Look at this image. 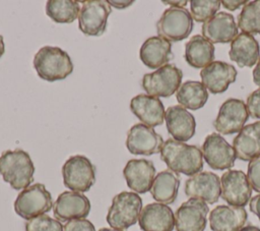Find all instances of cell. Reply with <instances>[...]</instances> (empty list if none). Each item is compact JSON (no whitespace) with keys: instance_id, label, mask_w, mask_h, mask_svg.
Masks as SVG:
<instances>
[{"instance_id":"38","label":"cell","mask_w":260,"mask_h":231,"mask_svg":"<svg viewBox=\"0 0 260 231\" xmlns=\"http://www.w3.org/2000/svg\"><path fill=\"white\" fill-rule=\"evenodd\" d=\"M249 207H250V211L257 216V218L260 221V193L253 196L250 201H249Z\"/></svg>"},{"instance_id":"28","label":"cell","mask_w":260,"mask_h":231,"mask_svg":"<svg viewBox=\"0 0 260 231\" xmlns=\"http://www.w3.org/2000/svg\"><path fill=\"white\" fill-rule=\"evenodd\" d=\"M180 177L172 170H164L157 173L152 182L150 193L154 200L164 205L173 204L178 195Z\"/></svg>"},{"instance_id":"7","label":"cell","mask_w":260,"mask_h":231,"mask_svg":"<svg viewBox=\"0 0 260 231\" xmlns=\"http://www.w3.org/2000/svg\"><path fill=\"white\" fill-rule=\"evenodd\" d=\"M193 30V18L185 7L166 9L156 22L159 37L169 42H179L189 37Z\"/></svg>"},{"instance_id":"36","label":"cell","mask_w":260,"mask_h":231,"mask_svg":"<svg viewBox=\"0 0 260 231\" xmlns=\"http://www.w3.org/2000/svg\"><path fill=\"white\" fill-rule=\"evenodd\" d=\"M64 231H95V228L86 219H76L68 221L64 225Z\"/></svg>"},{"instance_id":"20","label":"cell","mask_w":260,"mask_h":231,"mask_svg":"<svg viewBox=\"0 0 260 231\" xmlns=\"http://www.w3.org/2000/svg\"><path fill=\"white\" fill-rule=\"evenodd\" d=\"M238 24L233 14L219 11L202 25V35L212 44L233 42L239 35Z\"/></svg>"},{"instance_id":"37","label":"cell","mask_w":260,"mask_h":231,"mask_svg":"<svg viewBox=\"0 0 260 231\" xmlns=\"http://www.w3.org/2000/svg\"><path fill=\"white\" fill-rule=\"evenodd\" d=\"M248 2L246 0H222L221 1V5L228 9V10H231V11H234V10H237L239 9L240 7H244Z\"/></svg>"},{"instance_id":"14","label":"cell","mask_w":260,"mask_h":231,"mask_svg":"<svg viewBox=\"0 0 260 231\" xmlns=\"http://www.w3.org/2000/svg\"><path fill=\"white\" fill-rule=\"evenodd\" d=\"M209 208L198 198L184 201L175 213V227L177 231H204L207 223Z\"/></svg>"},{"instance_id":"11","label":"cell","mask_w":260,"mask_h":231,"mask_svg":"<svg viewBox=\"0 0 260 231\" xmlns=\"http://www.w3.org/2000/svg\"><path fill=\"white\" fill-rule=\"evenodd\" d=\"M201 152L205 162L214 170L232 168L237 158L233 146L219 133L208 134L202 143Z\"/></svg>"},{"instance_id":"32","label":"cell","mask_w":260,"mask_h":231,"mask_svg":"<svg viewBox=\"0 0 260 231\" xmlns=\"http://www.w3.org/2000/svg\"><path fill=\"white\" fill-rule=\"evenodd\" d=\"M221 6L218 0H191V16L196 22H206L214 16Z\"/></svg>"},{"instance_id":"41","label":"cell","mask_w":260,"mask_h":231,"mask_svg":"<svg viewBox=\"0 0 260 231\" xmlns=\"http://www.w3.org/2000/svg\"><path fill=\"white\" fill-rule=\"evenodd\" d=\"M162 3L165 4H170L172 5V7H184L188 1L184 0V1H162Z\"/></svg>"},{"instance_id":"23","label":"cell","mask_w":260,"mask_h":231,"mask_svg":"<svg viewBox=\"0 0 260 231\" xmlns=\"http://www.w3.org/2000/svg\"><path fill=\"white\" fill-rule=\"evenodd\" d=\"M130 109L143 124L150 127L158 126L165 120L164 104L156 97L144 94L137 95L131 99Z\"/></svg>"},{"instance_id":"2","label":"cell","mask_w":260,"mask_h":231,"mask_svg":"<svg viewBox=\"0 0 260 231\" xmlns=\"http://www.w3.org/2000/svg\"><path fill=\"white\" fill-rule=\"evenodd\" d=\"M35 166L28 153L23 150H8L0 156V174L15 190L24 189L34 181Z\"/></svg>"},{"instance_id":"19","label":"cell","mask_w":260,"mask_h":231,"mask_svg":"<svg viewBox=\"0 0 260 231\" xmlns=\"http://www.w3.org/2000/svg\"><path fill=\"white\" fill-rule=\"evenodd\" d=\"M165 120L168 132L173 136V139L184 142L195 135V118L184 107L180 105L169 107L166 110Z\"/></svg>"},{"instance_id":"15","label":"cell","mask_w":260,"mask_h":231,"mask_svg":"<svg viewBox=\"0 0 260 231\" xmlns=\"http://www.w3.org/2000/svg\"><path fill=\"white\" fill-rule=\"evenodd\" d=\"M184 191L190 198H198L212 205L221 194L220 179L215 173L202 171L186 180Z\"/></svg>"},{"instance_id":"31","label":"cell","mask_w":260,"mask_h":231,"mask_svg":"<svg viewBox=\"0 0 260 231\" xmlns=\"http://www.w3.org/2000/svg\"><path fill=\"white\" fill-rule=\"evenodd\" d=\"M238 27L249 35H260V0L248 2L238 15Z\"/></svg>"},{"instance_id":"27","label":"cell","mask_w":260,"mask_h":231,"mask_svg":"<svg viewBox=\"0 0 260 231\" xmlns=\"http://www.w3.org/2000/svg\"><path fill=\"white\" fill-rule=\"evenodd\" d=\"M184 58L194 68H204L213 62L214 46L203 36L195 35L185 45Z\"/></svg>"},{"instance_id":"4","label":"cell","mask_w":260,"mask_h":231,"mask_svg":"<svg viewBox=\"0 0 260 231\" xmlns=\"http://www.w3.org/2000/svg\"><path fill=\"white\" fill-rule=\"evenodd\" d=\"M142 210V199L132 191H122L113 197L107 222L113 229L125 230L134 225Z\"/></svg>"},{"instance_id":"8","label":"cell","mask_w":260,"mask_h":231,"mask_svg":"<svg viewBox=\"0 0 260 231\" xmlns=\"http://www.w3.org/2000/svg\"><path fill=\"white\" fill-rule=\"evenodd\" d=\"M183 72L174 64H166L157 70L146 73L142 77V88L152 97L168 98L181 86Z\"/></svg>"},{"instance_id":"25","label":"cell","mask_w":260,"mask_h":231,"mask_svg":"<svg viewBox=\"0 0 260 231\" xmlns=\"http://www.w3.org/2000/svg\"><path fill=\"white\" fill-rule=\"evenodd\" d=\"M229 56L239 67H252L260 59V45L254 36L241 33L233 40Z\"/></svg>"},{"instance_id":"42","label":"cell","mask_w":260,"mask_h":231,"mask_svg":"<svg viewBox=\"0 0 260 231\" xmlns=\"http://www.w3.org/2000/svg\"><path fill=\"white\" fill-rule=\"evenodd\" d=\"M240 231H260V228L253 225H247V226H244Z\"/></svg>"},{"instance_id":"3","label":"cell","mask_w":260,"mask_h":231,"mask_svg":"<svg viewBox=\"0 0 260 231\" xmlns=\"http://www.w3.org/2000/svg\"><path fill=\"white\" fill-rule=\"evenodd\" d=\"M32 62L38 75L48 81L65 79L73 71L71 58L59 47H42L36 53Z\"/></svg>"},{"instance_id":"17","label":"cell","mask_w":260,"mask_h":231,"mask_svg":"<svg viewBox=\"0 0 260 231\" xmlns=\"http://www.w3.org/2000/svg\"><path fill=\"white\" fill-rule=\"evenodd\" d=\"M234 65L223 61H213L200 71L201 82L213 95L224 93L237 79Z\"/></svg>"},{"instance_id":"43","label":"cell","mask_w":260,"mask_h":231,"mask_svg":"<svg viewBox=\"0 0 260 231\" xmlns=\"http://www.w3.org/2000/svg\"><path fill=\"white\" fill-rule=\"evenodd\" d=\"M4 52H5V44L3 41V37L0 35V58L2 57Z\"/></svg>"},{"instance_id":"44","label":"cell","mask_w":260,"mask_h":231,"mask_svg":"<svg viewBox=\"0 0 260 231\" xmlns=\"http://www.w3.org/2000/svg\"><path fill=\"white\" fill-rule=\"evenodd\" d=\"M99 231H123V230H119V229H110V228H102Z\"/></svg>"},{"instance_id":"29","label":"cell","mask_w":260,"mask_h":231,"mask_svg":"<svg viewBox=\"0 0 260 231\" xmlns=\"http://www.w3.org/2000/svg\"><path fill=\"white\" fill-rule=\"evenodd\" d=\"M177 101L180 106L189 110H198L202 108L207 100V89L202 82L197 80H187L177 91Z\"/></svg>"},{"instance_id":"24","label":"cell","mask_w":260,"mask_h":231,"mask_svg":"<svg viewBox=\"0 0 260 231\" xmlns=\"http://www.w3.org/2000/svg\"><path fill=\"white\" fill-rule=\"evenodd\" d=\"M139 57L148 68L158 69L173 59L172 43L159 36L150 37L140 47Z\"/></svg>"},{"instance_id":"5","label":"cell","mask_w":260,"mask_h":231,"mask_svg":"<svg viewBox=\"0 0 260 231\" xmlns=\"http://www.w3.org/2000/svg\"><path fill=\"white\" fill-rule=\"evenodd\" d=\"M53 206L50 191L44 184L36 183L18 193L14 201V211L19 217L29 220L50 212Z\"/></svg>"},{"instance_id":"10","label":"cell","mask_w":260,"mask_h":231,"mask_svg":"<svg viewBox=\"0 0 260 231\" xmlns=\"http://www.w3.org/2000/svg\"><path fill=\"white\" fill-rule=\"evenodd\" d=\"M248 118L249 113L244 101L231 98L220 106L213 127L219 134H234L242 130Z\"/></svg>"},{"instance_id":"35","label":"cell","mask_w":260,"mask_h":231,"mask_svg":"<svg viewBox=\"0 0 260 231\" xmlns=\"http://www.w3.org/2000/svg\"><path fill=\"white\" fill-rule=\"evenodd\" d=\"M246 106L249 116L254 119H260V88L248 96Z\"/></svg>"},{"instance_id":"30","label":"cell","mask_w":260,"mask_h":231,"mask_svg":"<svg viewBox=\"0 0 260 231\" xmlns=\"http://www.w3.org/2000/svg\"><path fill=\"white\" fill-rule=\"evenodd\" d=\"M79 11V3L73 0H49L46 3L47 15L57 23L73 22Z\"/></svg>"},{"instance_id":"34","label":"cell","mask_w":260,"mask_h":231,"mask_svg":"<svg viewBox=\"0 0 260 231\" xmlns=\"http://www.w3.org/2000/svg\"><path fill=\"white\" fill-rule=\"evenodd\" d=\"M247 177L252 189L260 192V156L249 162Z\"/></svg>"},{"instance_id":"18","label":"cell","mask_w":260,"mask_h":231,"mask_svg":"<svg viewBox=\"0 0 260 231\" xmlns=\"http://www.w3.org/2000/svg\"><path fill=\"white\" fill-rule=\"evenodd\" d=\"M127 186L134 192L145 193L150 190L155 177L153 163L146 159H131L123 169Z\"/></svg>"},{"instance_id":"1","label":"cell","mask_w":260,"mask_h":231,"mask_svg":"<svg viewBox=\"0 0 260 231\" xmlns=\"http://www.w3.org/2000/svg\"><path fill=\"white\" fill-rule=\"evenodd\" d=\"M160 159L175 173L193 176L203 168V155L197 146L173 138L167 139L160 150Z\"/></svg>"},{"instance_id":"40","label":"cell","mask_w":260,"mask_h":231,"mask_svg":"<svg viewBox=\"0 0 260 231\" xmlns=\"http://www.w3.org/2000/svg\"><path fill=\"white\" fill-rule=\"evenodd\" d=\"M110 5H113L114 7L116 8H124V7H127L129 6L130 4L133 3V1H129V2H126V1H123V2H117V1H108Z\"/></svg>"},{"instance_id":"39","label":"cell","mask_w":260,"mask_h":231,"mask_svg":"<svg viewBox=\"0 0 260 231\" xmlns=\"http://www.w3.org/2000/svg\"><path fill=\"white\" fill-rule=\"evenodd\" d=\"M253 81L255 84L260 86V59L253 69Z\"/></svg>"},{"instance_id":"26","label":"cell","mask_w":260,"mask_h":231,"mask_svg":"<svg viewBox=\"0 0 260 231\" xmlns=\"http://www.w3.org/2000/svg\"><path fill=\"white\" fill-rule=\"evenodd\" d=\"M236 157L241 161H251L260 156V120L248 124L233 139Z\"/></svg>"},{"instance_id":"13","label":"cell","mask_w":260,"mask_h":231,"mask_svg":"<svg viewBox=\"0 0 260 231\" xmlns=\"http://www.w3.org/2000/svg\"><path fill=\"white\" fill-rule=\"evenodd\" d=\"M164 139L152 127L143 123H137L130 127L127 138L126 148L133 155L150 156L160 153Z\"/></svg>"},{"instance_id":"6","label":"cell","mask_w":260,"mask_h":231,"mask_svg":"<svg viewBox=\"0 0 260 231\" xmlns=\"http://www.w3.org/2000/svg\"><path fill=\"white\" fill-rule=\"evenodd\" d=\"M64 185L72 191L85 192L95 182V167L82 155L70 157L62 167Z\"/></svg>"},{"instance_id":"9","label":"cell","mask_w":260,"mask_h":231,"mask_svg":"<svg viewBox=\"0 0 260 231\" xmlns=\"http://www.w3.org/2000/svg\"><path fill=\"white\" fill-rule=\"evenodd\" d=\"M111 5L105 0H86L82 2L78 14V27L86 36L98 37L105 33Z\"/></svg>"},{"instance_id":"12","label":"cell","mask_w":260,"mask_h":231,"mask_svg":"<svg viewBox=\"0 0 260 231\" xmlns=\"http://www.w3.org/2000/svg\"><path fill=\"white\" fill-rule=\"evenodd\" d=\"M221 198L230 206L245 207L251 199L252 187L241 170H228L220 177Z\"/></svg>"},{"instance_id":"16","label":"cell","mask_w":260,"mask_h":231,"mask_svg":"<svg viewBox=\"0 0 260 231\" xmlns=\"http://www.w3.org/2000/svg\"><path fill=\"white\" fill-rule=\"evenodd\" d=\"M90 211L89 199L81 192L64 191L58 195L53 206L54 216L58 221L68 222L85 219Z\"/></svg>"},{"instance_id":"33","label":"cell","mask_w":260,"mask_h":231,"mask_svg":"<svg viewBox=\"0 0 260 231\" xmlns=\"http://www.w3.org/2000/svg\"><path fill=\"white\" fill-rule=\"evenodd\" d=\"M25 231H64L60 221L44 214L25 222Z\"/></svg>"},{"instance_id":"22","label":"cell","mask_w":260,"mask_h":231,"mask_svg":"<svg viewBox=\"0 0 260 231\" xmlns=\"http://www.w3.org/2000/svg\"><path fill=\"white\" fill-rule=\"evenodd\" d=\"M248 214L243 207L219 205L209 214L212 231H240L246 224Z\"/></svg>"},{"instance_id":"21","label":"cell","mask_w":260,"mask_h":231,"mask_svg":"<svg viewBox=\"0 0 260 231\" xmlns=\"http://www.w3.org/2000/svg\"><path fill=\"white\" fill-rule=\"evenodd\" d=\"M138 222L143 231H173L175 214L167 205L151 203L142 208Z\"/></svg>"}]
</instances>
